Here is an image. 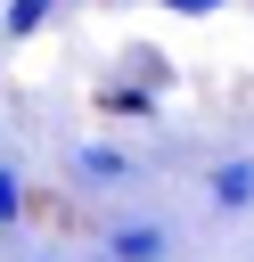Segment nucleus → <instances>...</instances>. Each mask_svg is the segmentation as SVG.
<instances>
[{"label": "nucleus", "instance_id": "39448f33", "mask_svg": "<svg viewBox=\"0 0 254 262\" xmlns=\"http://www.w3.org/2000/svg\"><path fill=\"white\" fill-rule=\"evenodd\" d=\"M57 8H66V0H8V8H0V41H33L41 25H57Z\"/></svg>", "mask_w": 254, "mask_h": 262}, {"label": "nucleus", "instance_id": "f257e3e1", "mask_svg": "<svg viewBox=\"0 0 254 262\" xmlns=\"http://www.w3.org/2000/svg\"><path fill=\"white\" fill-rule=\"evenodd\" d=\"M197 196H205L213 213H254V156H221V164H205Z\"/></svg>", "mask_w": 254, "mask_h": 262}, {"label": "nucleus", "instance_id": "20e7f679", "mask_svg": "<svg viewBox=\"0 0 254 262\" xmlns=\"http://www.w3.org/2000/svg\"><path fill=\"white\" fill-rule=\"evenodd\" d=\"M123 82H139V90L156 98V90H172V57L147 49V41H131V49H123Z\"/></svg>", "mask_w": 254, "mask_h": 262}, {"label": "nucleus", "instance_id": "0eeeda50", "mask_svg": "<svg viewBox=\"0 0 254 262\" xmlns=\"http://www.w3.org/2000/svg\"><path fill=\"white\" fill-rule=\"evenodd\" d=\"M25 213H33V188H25V172H16V164H0V229H16Z\"/></svg>", "mask_w": 254, "mask_h": 262}, {"label": "nucleus", "instance_id": "6e6552de", "mask_svg": "<svg viewBox=\"0 0 254 262\" xmlns=\"http://www.w3.org/2000/svg\"><path fill=\"white\" fill-rule=\"evenodd\" d=\"M164 8H172V16H213L221 0H164Z\"/></svg>", "mask_w": 254, "mask_h": 262}, {"label": "nucleus", "instance_id": "423d86ee", "mask_svg": "<svg viewBox=\"0 0 254 262\" xmlns=\"http://www.w3.org/2000/svg\"><path fill=\"white\" fill-rule=\"evenodd\" d=\"M74 172H82V180H131V156L107 147V139H82V147H74Z\"/></svg>", "mask_w": 254, "mask_h": 262}, {"label": "nucleus", "instance_id": "f03ea898", "mask_svg": "<svg viewBox=\"0 0 254 262\" xmlns=\"http://www.w3.org/2000/svg\"><path fill=\"white\" fill-rule=\"evenodd\" d=\"M98 254H107V262H164V254H172V237H164L156 221H115Z\"/></svg>", "mask_w": 254, "mask_h": 262}, {"label": "nucleus", "instance_id": "7ed1b4c3", "mask_svg": "<svg viewBox=\"0 0 254 262\" xmlns=\"http://www.w3.org/2000/svg\"><path fill=\"white\" fill-rule=\"evenodd\" d=\"M98 115H107V123H156V98L115 74V82H98Z\"/></svg>", "mask_w": 254, "mask_h": 262}, {"label": "nucleus", "instance_id": "1a4fd4ad", "mask_svg": "<svg viewBox=\"0 0 254 262\" xmlns=\"http://www.w3.org/2000/svg\"><path fill=\"white\" fill-rule=\"evenodd\" d=\"M49 262H57V254H49Z\"/></svg>", "mask_w": 254, "mask_h": 262}]
</instances>
